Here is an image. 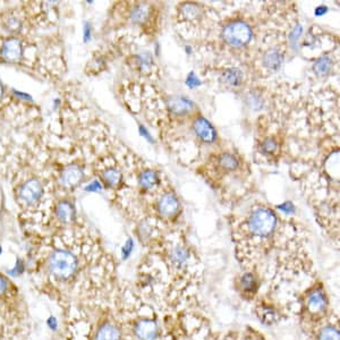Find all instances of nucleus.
I'll return each mask as SVG.
<instances>
[{"label":"nucleus","mask_w":340,"mask_h":340,"mask_svg":"<svg viewBox=\"0 0 340 340\" xmlns=\"http://www.w3.org/2000/svg\"><path fill=\"white\" fill-rule=\"evenodd\" d=\"M242 77H243V75L241 73V70L237 68L228 69L226 70L225 74L222 75V80L225 81V83L230 86L240 85L242 82Z\"/></svg>","instance_id":"nucleus-17"},{"label":"nucleus","mask_w":340,"mask_h":340,"mask_svg":"<svg viewBox=\"0 0 340 340\" xmlns=\"http://www.w3.org/2000/svg\"><path fill=\"white\" fill-rule=\"evenodd\" d=\"M0 55L4 60L8 63H15L22 58L23 47L17 39H8L5 41L0 49Z\"/></svg>","instance_id":"nucleus-5"},{"label":"nucleus","mask_w":340,"mask_h":340,"mask_svg":"<svg viewBox=\"0 0 340 340\" xmlns=\"http://www.w3.org/2000/svg\"><path fill=\"white\" fill-rule=\"evenodd\" d=\"M277 225L276 216L270 210L258 209L252 213L248 220V227L252 234L261 237H267L272 234Z\"/></svg>","instance_id":"nucleus-2"},{"label":"nucleus","mask_w":340,"mask_h":340,"mask_svg":"<svg viewBox=\"0 0 340 340\" xmlns=\"http://www.w3.org/2000/svg\"><path fill=\"white\" fill-rule=\"evenodd\" d=\"M302 25H299L297 24L295 28H294L293 30V32L291 33V37H289V40H291V44L293 45V47H295V43L297 42V40L298 38L301 37V34H302Z\"/></svg>","instance_id":"nucleus-25"},{"label":"nucleus","mask_w":340,"mask_h":340,"mask_svg":"<svg viewBox=\"0 0 340 340\" xmlns=\"http://www.w3.org/2000/svg\"><path fill=\"white\" fill-rule=\"evenodd\" d=\"M158 333V327L152 320H141L135 327V334L141 340H154Z\"/></svg>","instance_id":"nucleus-7"},{"label":"nucleus","mask_w":340,"mask_h":340,"mask_svg":"<svg viewBox=\"0 0 340 340\" xmlns=\"http://www.w3.org/2000/svg\"><path fill=\"white\" fill-rule=\"evenodd\" d=\"M262 149H263V151L266 152V153H272V152L277 149V143H276V141H273V140H267V141L265 142V143H263Z\"/></svg>","instance_id":"nucleus-26"},{"label":"nucleus","mask_w":340,"mask_h":340,"mask_svg":"<svg viewBox=\"0 0 340 340\" xmlns=\"http://www.w3.org/2000/svg\"><path fill=\"white\" fill-rule=\"evenodd\" d=\"M7 288H8V282L6 280V278L0 275V296L6 293Z\"/></svg>","instance_id":"nucleus-29"},{"label":"nucleus","mask_w":340,"mask_h":340,"mask_svg":"<svg viewBox=\"0 0 340 340\" xmlns=\"http://www.w3.org/2000/svg\"><path fill=\"white\" fill-rule=\"evenodd\" d=\"M278 209H280L281 211L286 212V213H293L294 211H295V206H294L292 203H285V204L279 205Z\"/></svg>","instance_id":"nucleus-30"},{"label":"nucleus","mask_w":340,"mask_h":340,"mask_svg":"<svg viewBox=\"0 0 340 340\" xmlns=\"http://www.w3.org/2000/svg\"><path fill=\"white\" fill-rule=\"evenodd\" d=\"M331 66H332L331 59L329 57H322L318 60L316 65H314V69H316V72L320 75H326L330 70V68H331Z\"/></svg>","instance_id":"nucleus-21"},{"label":"nucleus","mask_w":340,"mask_h":340,"mask_svg":"<svg viewBox=\"0 0 340 340\" xmlns=\"http://www.w3.org/2000/svg\"><path fill=\"white\" fill-rule=\"evenodd\" d=\"M308 306L312 311H322V309L326 307V297L322 293L316 292L313 293L311 296L308 298Z\"/></svg>","instance_id":"nucleus-16"},{"label":"nucleus","mask_w":340,"mask_h":340,"mask_svg":"<svg viewBox=\"0 0 340 340\" xmlns=\"http://www.w3.org/2000/svg\"><path fill=\"white\" fill-rule=\"evenodd\" d=\"M119 331L114 324L106 323L96 332L94 340H119Z\"/></svg>","instance_id":"nucleus-11"},{"label":"nucleus","mask_w":340,"mask_h":340,"mask_svg":"<svg viewBox=\"0 0 340 340\" xmlns=\"http://www.w3.org/2000/svg\"><path fill=\"white\" fill-rule=\"evenodd\" d=\"M169 107L174 113H176L177 115H180L192 110L193 103L192 101L186 98H174L169 101Z\"/></svg>","instance_id":"nucleus-13"},{"label":"nucleus","mask_w":340,"mask_h":340,"mask_svg":"<svg viewBox=\"0 0 340 340\" xmlns=\"http://www.w3.org/2000/svg\"><path fill=\"white\" fill-rule=\"evenodd\" d=\"M282 64V55L278 50H270L263 57V65L268 69L277 70Z\"/></svg>","instance_id":"nucleus-12"},{"label":"nucleus","mask_w":340,"mask_h":340,"mask_svg":"<svg viewBox=\"0 0 340 340\" xmlns=\"http://www.w3.org/2000/svg\"><path fill=\"white\" fill-rule=\"evenodd\" d=\"M189 260V252H187L184 247L177 246L171 252V262L174 263L176 267H182Z\"/></svg>","instance_id":"nucleus-15"},{"label":"nucleus","mask_w":340,"mask_h":340,"mask_svg":"<svg viewBox=\"0 0 340 340\" xmlns=\"http://www.w3.org/2000/svg\"><path fill=\"white\" fill-rule=\"evenodd\" d=\"M62 181L67 187H74L79 185L83 179V170L76 165H70L63 170L62 172Z\"/></svg>","instance_id":"nucleus-8"},{"label":"nucleus","mask_w":340,"mask_h":340,"mask_svg":"<svg viewBox=\"0 0 340 340\" xmlns=\"http://www.w3.org/2000/svg\"><path fill=\"white\" fill-rule=\"evenodd\" d=\"M223 39L232 47H243L252 38V30L244 22H232L223 29Z\"/></svg>","instance_id":"nucleus-3"},{"label":"nucleus","mask_w":340,"mask_h":340,"mask_svg":"<svg viewBox=\"0 0 340 340\" xmlns=\"http://www.w3.org/2000/svg\"><path fill=\"white\" fill-rule=\"evenodd\" d=\"M43 193V187L38 179H30L24 182L23 186L19 190V197L25 202L31 204V203L38 202L41 199Z\"/></svg>","instance_id":"nucleus-4"},{"label":"nucleus","mask_w":340,"mask_h":340,"mask_svg":"<svg viewBox=\"0 0 340 340\" xmlns=\"http://www.w3.org/2000/svg\"><path fill=\"white\" fill-rule=\"evenodd\" d=\"M242 286L245 291H252L255 286V279L253 277L251 273H246V275L243 276L242 278Z\"/></svg>","instance_id":"nucleus-24"},{"label":"nucleus","mask_w":340,"mask_h":340,"mask_svg":"<svg viewBox=\"0 0 340 340\" xmlns=\"http://www.w3.org/2000/svg\"><path fill=\"white\" fill-rule=\"evenodd\" d=\"M84 30H85V32H84V39H85V41H88V40L90 39V31H91V27L89 24H85V27H84Z\"/></svg>","instance_id":"nucleus-35"},{"label":"nucleus","mask_w":340,"mask_h":340,"mask_svg":"<svg viewBox=\"0 0 340 340\" xmlns=\"http://www.w3.org/2000/svg\"><path fill=\"white\" fill-rule=\"evenodd\" d=\"M132 248H133V241L128 240L127 243H126L125 247L123 248V255H124L125 258L129 255V253H130V251H132Z\"/></svg>","instance_id":"nucleus-32"},{"label":"nucleus","mask_w":340,"mask_h":340,"mask_svg":"<svg viewBox=\"0 0 340 340\" xmlns=\"http://www.w3.org/2000/svg\"><path fill=\"white\" fill-rule=\"evenodd\" d=\"M319 340H339V331L333 327L324 328L320 333Z\"/></svg>","instance_id":"nucleus-22"},{"label":"nucleus","mask_w":340,"mask_h":340,"mask_svg":"<svg viewBox=\"0 0 340 340\" xmlns=\"http://www.w3.org/2000/svg\"><path fill=\"white\" fill-rule=\"evenodd\" d=\"M140 132H141V134H142V135H143V136H144V138H145L146 140H149L150 142H153V141H152V138H151V135L149 134V132H148V130H146V128H144V127H143V126H141V127H140Z\"/></svg>","instance_id":"nucleus-34"},{"label":"nucleus","mask_w":340,"mask_h":340,"mask_svg":"<svg viewBox=\"0 0 340 340\" xmlns=\"http://www.w3.org/2000/svg\"><path fill=\"white\" fill-rule=\"evenodd\" d=\"M47 324H48V327L53 330V331H56V330H57V328H58L57 319H56L55 317H50L47 320Z\"/></svg>","instance_id":"nucleus-31"},{"label":"nucleus","mask_w":340,"mask_h":340,"mask_svg":"<svg viewBox=\"0 0 340 340\" xmlns=\"http://www.w3.org/2000/svg\"><path fill=\"white\" fill-rule=\"evenodd\" d=\"M0 254H2V246H0Z\"/></svg>","instance_id":"nucleus-38"},{"label":"nucleus","mask_w":340,"mask_h":340,"mask_svg":"<svg viewBox=\"0 0 340 340\" xmlns=\"http://www.w3.org/2000/svg\"><path fill=\"white\" fill-rule=\"evenodd\" d=\"M184 13L187 16H195L197 14V8L194 6V5H191V4H187L184 6Z\"/></svg>","instance_id":"nucleus-28"},{"label":"nucleus","mask_w":340,"mask_h":340,"mask_svg":"<svg viewBox=\"0 0 340 340\" xmlns=\"http://www.w3.org/2000/svg\"><path fill=\"white\" fill-rule=\"evenodd\" d=\"M103 179L109 186H117L121 180L120 171L116 169H108L103 172Z\"/></svg>","instance_id":"nucleus-18"},{"label":"nucleus","mask_w":340,"mask_h":340,"mask_svg":"<svg viewBox=\"0 0 340 340\" xmlns=\"http://www.w3.org/2000/svg\"><path fill=\"white\" fill-rule=\"evenodd\" d=\"M328 11V8L326 6H320L316 9V14L317 15H323V14H326Z\"/></svg>","instance_id":"nucleus-36"},{"label":"nucleus","mask_w":340,"mask_h":340,"mask_svg":"<svg viewBox=\"0 0 340 340\" xmlns=\"http://www.w3.org/2000/svg\"><path fill=\"white\" fill-rule=\"evenodd\" d=\"M77 268V258L69 251L56 250L48 258V270L50 275L58 280H69L75 276Z\"/></svg>","instance_id":"nucleus-1"},{"label":"nucleus","mask_w":340,"mask_h":340,"mask_svg":"<svg viewBox=\"0 0 340 340\" xmlns=\"http://www.w3.org/2000/svg\"><path fill=\"white\" fill-rule=\"evenodd\" d=\"M6 29L7 31H9L11 33H18V31H21L22 29V23L19 22L17 18L11 17L6 22Z\"/></svg>","instance_id":"nucleus-23"},{"label":"nucleus","mask_w":340,"mask_h":340,"mask_svg":"<svg viewBox=\"0 0 340 340\" xmlns=\"http://www.w3.org/2000/svg\"><path fill=\"white\" fill-rule=\"evenodd\" d=\"M56 216L63 223H72L75 220V209L73 204L68 201L59 202L56 206Z\"/></svg>","instance_id":"nucleus-9"},{"label":"nucleus","mask_w":340,"mask_h":340,"mask_svg":"<svg viewBox=\"0 0 340 340\" xmlns=\"http://www.w3.org/2000/svg\"><path fill=\"white\" fill-rule=\"evenodd\" d=\"M159 178L154 171L145 170L140 176V185L145 190H150L158 184Z\"/></svg>","instance_id":"nucleus-14"},{"label":"nucleus","mask_w":340,"mask_h":340,"mask_svg":"<svg viewBox=\"0 0 340 340\" xmlns=\"http://www.w3.org/2000/svg\"><path fill=\"white\" fill-rule=\"evenodd\" d=\"M3 94H4V86H3L2 82H0V98H2Z\"/></svg>","instance_id":"nucleus-37"},{"label":"nucleus","mask_w":340,"mask_h":340,"mask_svg":"<svg viewBox=\"0 0 340 340\" xmlns=\"http://www.w3.org/2000/svg\"><path fill=\"white\" fill-rule=\"evenodd\" d=\"M186 84L190 86V88H196V86H199L201 84L200 80L196 77L194 73H191L189 75V77L186 80Z\"/></svg>","instance_id":"nucleus-27"},{"label":"nucleus","mask_w":340,"mask_h":340,"mask_svg":"<svg viewBox=\"0 0 340 340\" xmlns=\"http://www.w3.org/2000/svg\"><path fill=\"white\" fill-rule=\"evenodd\" d=\"M149 14H150L149 7L144 6V5H141V6L135 7L134 11L132 12V19L136 23H142L149 17Z\"/></svg>","instance_id":"nucleus-19"},{"label":"nucleus","mask_w":340,"mask_h":340,"mask_svg":"<svg viewBox=\"0 0 340 340\" xmlns=\"http://www.w3.org/2000/svg\"><path fill=\"white\" fill-rule=\"evenodd\" d=\"M85 190L88 191V192H94V191H100L101 190V185H100V182L99 181H96L94 180L93 182H91V184L89 186H86L85 187Z\"/></svg>","instance_id":"nucleus-33"},{"label":"nucleus","mask_w":340,"mask_h":340,"mask_svg":"<svg viewBox=\"0 0 340 340\" xmlns=\"http://www.w3.org/2000/svg\"><path fill=\"white\" fill-rule=\"evenodd\" d=\"M179 202L174 194H166L161 197L159 202V211L164 216H172L178 211Z\"/></svg>","instance_id":"nucleus-10"},{"label":"nucleus","mask_w":340,"mask_h":340,"mask_svg":"<svg viewBox=\"0 0 340 340\" xmlns=\"http://www.w3.org/2000/svg\"><path fill=\"white\" fill-rule=\"evenodd\" d=\"M220 166L226 170H235L238 167L236 156L229 153H225L220 156Z\"/></svg>","instance_id":"nucleus-20"},{"label":"nucleus","mask_w":340,"mask_h":340,"mask_svg":"<svg viewBox=\"0 0 340 340\" xmlns=\"http://www.w3.org/2000/svg\"><path fill=\"white\" fill-rule=\"evenodd\" d=\"M193 127H194L196 135L199 136L203 142H206V143H213V142L216 141L217 139L216 129L211 125L209 120H206L203 117H199L197 119H195Z\"/></svg>","instance_id":"nucleus-6"}]
</instances>
